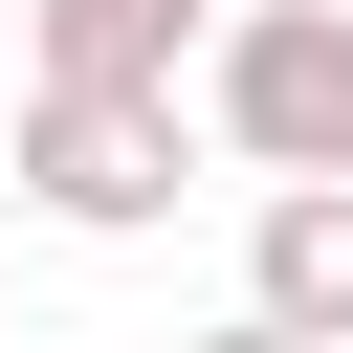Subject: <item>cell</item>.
<instances>
[{"instance_id":"obj_5","label":"cell","mask_w":353,"mask_h":353,"mask_svg":"<svg viewBox=\"0 0 353 353\" xmlns=\"http://www.w3.org/2000/svg\"><path fill=\"white\" fill-rule=\"evenodd\" d=\"M199 353H309V331H265V309H221V331H199Z\"/></svg>"},{"instance_id":"obj_1","label":"cell","mask_w":353,"mask_h":353,"mask_svg":"<svg viewBox=\"0 0 353 353\" xmlns=\"http://www.w3.org/2000/svg\"><path fill=\"white\" fill-rule=\"evenodd\" d=\"M176 110L243 154V176H353V0H221Z\"/></svg>"},{"instance_id":"obj_2","label":"cell","mask_w":353,"mask_h":353,"mask_svg":"<svg viewBox=\"0 0 353 353\" xmlns=\"http://www.w3.org/2000/svg\"><path fill=\"white\" fill-rule=\"evenodd\" d=\"M176 176H199V110L176 88H22V199L66 243H154Z\"/></svg>"},{"instance_id":"obj_3","label":"cell","mask_w":353,"mask_h":353,"mask_svg":"<svg viewBox=\"0 0 353 353\" xmlns=\"http://www.w3.org/2000/svg\"><path fill=\"white\" fill-rule=\"evenodd\" d=\"M243 309L309 331V353H353V176H265V221H243Z\"/></svg>"},{"instance_id":"obj_4","label":"cell","mask_w":353,"mask_h":353,"mask_svg":"<svg viewBox=\"0 0 353 353\" xmlns=\"http://www.w3.org/2000/svg\"><path fill=\"white\" fill-rule=\"evenodd\" d=\"M221 0H44V88H176Z\"/></svg>"}]
</instances>
